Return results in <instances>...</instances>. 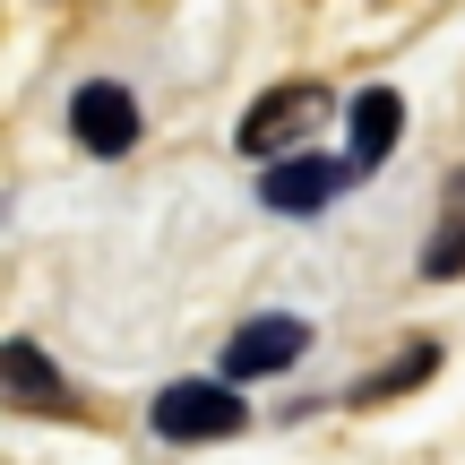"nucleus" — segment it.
I'll return each mask as SVG.
<instances>
[{
  "instance_id": "f257e3e1",
  "label": "nucleus",
  "mask_w": 465,
  "mask_h": 465,
  "mask_svg": "<svg viewBox=\"0 0 465 465\" xmlns=\"http://www.w3.org/2000/svg\"><path fill=\"white\" fill-rule=\"evenodd\" d=\"M242 422H250V405H242L232 380H173V388H155V431L182 440V449H199V440H232Z\"/></svg>"
},
{
  "instance_id": "f03ea898",
  "label": "nucleus",
  "mask_w": 465,
  "mask_h": 465,
  "mask_svg": "<svg viewBox=\"0 0 465 465\" xmlns=\"http://www.w3.org/2000/svg\"><path fill=\"white\" fill-rule=\"evenodd\" d=\"M328 113V86H311V78H293V86H267L259 104L242 113V155H293L302 138H311V121Z\"/></svg>"
},
{
  "instance_id": "7ed1b4c3",
  "label": "nucleus",
  "mask_w": 465,
  "mask_h": 465,
  "mask_svg": "<svg viewBox=\"0 0 465 465\" xmlns=\"http://www.w3.org/2000/svg\"><path fill=\"white\" fill-rule=\"evenodd\" d=\"M302 353H311V319L267 311V319H250V328H232V345H224V380H232V388H242V380H267V371H293Z\"/></svg>"
},
{
  "instance_id": "20e7f679",
  "label": "nucleus",
  "mask_w": 465,
  "mask_h": 465,
  "mask_svg": "<svg viewBox=\"0 0 465 465\" xmlns=\"http://www.w3.org/2000/svg\"><path fill=\"white\" fill-rule=\"evenodd\" d=\"M69 138H78L86 155H130L138 147V95L113 78H86L78 95H69Z\"/></svg>"
},
{
  "instance_id": "39448f33",
  "label": "nucleus",
  "mask_w": 465,
  "mask_h": 465,
  "mask_svg": "<svg viewBox=\"0 0 465 465\" xmlns=\"http://www.w3.org/2000/svg\"><path fill=\"white\" fill-rule=\"evenodd\" d=\"M0 405H17V414H78V388L61 380V362L44 345L9 336L0 345Z\"/></svg>"
},
{
  "instance_id": "423d86ee",
  "label": "nucleus",
  "mask_w": 465,
  "mask_h": 465,
  "mask_svg": "<svg viewBox=\"0 0 465 465\" xmlns=\"http://www.w3.org/2000/svg\"><path fill=\"white\" fill-rule=\"evenodd\" d=\"M345 182H353V164H336V155H276L267 182H259V207H276V216H319Z\"/></svg>"
},
{
  "instance_id": "0eeeda50",
  "label": "nucleus",
  "mask_w": 465,
  "mask_h": 465,
  "mask_svg": "<svg viewBox=\"0 0 465 465\" xmlns=\"http://www.w3.org/2000/svg\"><path fill=\"white\" fill-rule=\"evenodd\" d=\"M397 138H405V95H397V86L353 95V113H345V164L353 173H380L388 155H397Z\"/></svg>"
},
{
  "instance_id": "6e6552de",
  "label": "nucleus",
  "mask_w": 465,
  "mask_h": 465,
  "mask_svg": "<svg viewBox=\"0 0 465 465\" xmlns=\"http://www.w3.org/2000/svg\"><path fill=\"white\" fill-rule=\"evenodd\" d=\"M422 276H465V173L440 182V216H431V242H422Z\"/></svg>"
},
{
  "instance_id": "1a4fd4ad",
  "label": "nucleus",
  "mask_w": 465,
  "mask_h": 465,
  "mask_svg": "<svg viewBox=\"0 0 465 465\" xmlns=\"http://www.w3.org/2000/svg\"><path fill=\"white\" fill-rule=\"evenodd\" d=\"M440 371V345H405L397 362H380V371H362L353 380V405H380V397H405V388H422Z\"/></svg>"
}]
</instances>
